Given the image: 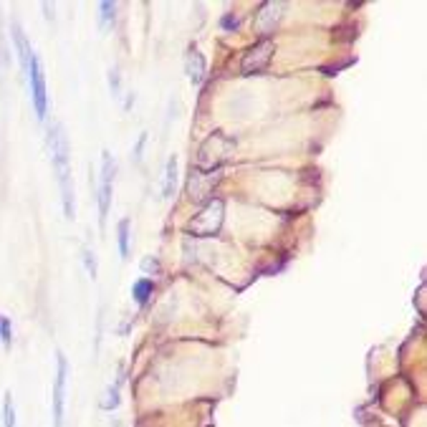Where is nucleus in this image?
<instances>
[{
  "instance_id": "1a4fd4ad",
  "label": "nucleus",
  "mask_w": 427,
  "mask_h": 427,
  "mask_svg": "<svg viewBox=\"0 0 427 427\" xmlns=\"http://www.w3.org/2000/svg\"><path fill=\"white\" fill-rule=\"evenodd\" d=\"M281 18H283V3L268 0V3H263V6L258 8V13H256V31L266 38V35H271L278 28Z\"/></svg>"
},
{
  "instance_id": "6e6552de",
  "label": "nucleus",
  "mask_w": 427,
  "mask_h": 427,
  "mask_svg": "<svg viewBox=\"0 0 427 427\" xmlns=\"http://www.w3.org/2000/svg\"><path fill=\"white\" fill-rule=\"evenodd\" d=\"M274 41H268V38H263V41H258L253 49H248V53L243 56V63H240V71H243L245 76H251V74H258V71H263L271 63V58H274Z\"/></svg>"
},
{
  "instance_id": "f3484780",
  "label": "nucleus",
  "mask_w": 427,
  "mask_h": 427,
  "mask_svg": "<svg viewBox=\"0 0 427 427\" xmlns=\"http://www.w3.org/2000/svg\"><path fill=\"white\" fill-rule=\"evenodd\" d=\"M99 10H101V28H109L114 23V18H117V3H109V0H104L101 6H99Z\"/></svg>"
},
{
  "instance_id": "9b49d317",
  "label": "nucleus",
  "mask_w": 427,
  "mask_h": 427,
  "mask_svg": "<svg viewBox=\"0 0 427 427\" xmlns=\"http://www.w3.org/2000/svg\"><path fill=\"white\" fill-rule=\"evenodd\" d=\"M13 31V43H15V51H18V56H21V66H23V74H28V66H31V58H33V49H31L28 38L23 33V28L18 23L10 26Z\"/></svg>"
},
{
  "instance_id": "a211bd4d",
  "label": "nucleus",
  "mask_w": 427,
  "mask_h": 427,
  "mask_svg": "<svg viewBox=\"0 0 427 427\" xmlns=\"http://www.w3.org/2000/svg\"><path fill=\"white\" fill-rule=\"evenodd\" d=\"M0 342L6 349H10V344H13V326H10V319L3 314H0Z\"/></svg>"
},
{
  "instance_id": "f03ea898",
  "label": "nucleus",
  "mask_w": 427,
  "mask_h": 427,
  "mask_svg": "<svg viewBox=\"0 0 427 427\" xmlns=\"http://www.w3.org/2000/svg\"><path fill=\"white\" fill-rule=\"evenodd\" d=\"M235 149V142L231 137H225L223 132H212L208 140L200 144L197 149V160H195V169H203V172H217L220 165H223L228 157Z\"/></svg>"
},
{
  "instance_id": "4468645a",
  "label": "nucleus",
  "mask_w": 427,
  "mask_h": 427,
  "mask_svg": "<svg viewBox=\"0 0 427 427\" xmlns=\"http://www.w3.org/2000/svg\"><path fill=\"white\" fill-rule=\"evenodd\" d=\"M99 407L101 410H117L119 407V382L112 387H106L104 397H101V402H99Z\"/></svg>"
},
{
  "instance_id": "9d476101",
  "label": "nucleus",
  "mask_w": 427,
  "mask_h": 427,
  "mask_svg": "<svg viewBox=\"0 0 427 427\" xmlns=\"http://www.w3.org/2000/svg\"><path fill=\"white\" fill-rule=\"evenodd\" d=\"M185 71H187V78L192 86H200L205 81V76H208V61H205V56L195 49V46H192V49L187 51V56H185Z\"/></svg>"
},
{
  "instance_id": "39448f33",
  "label": "nucleus",
  "mask_w": 427,
  "mask_h": 427,
  "mask_svg": "<svg viewBox=\"0 0 427 427\" xmlns=\"http://www.w3.org/2000/svg\"><path fill=\"white\" fill-rule=\"evenodd\" d=\"M66 377H69V362L61 351L56 354V379H53V397H51V407H53V427H63V417H66Z\"/></svg>"
},
{
  "instance_id": "4be33fe9",
  "label": "nucleus",
  "mask_w": 427,
  "mask_h": 427,
  "mask_svg": "<svg viewBox=\"0 0 427 427\" xmlns=\"http://www.w3.org/2000/svg\"><path fill=\"white\" fill-rule=\"evenodd\" d=\"M109 86H112L114 97H119V69L109 71Z\"/></svg>"
},
{
  "instance_id": "423d86ee",
  "label": "nucleus",
  "mask_w": 427,
  "mask_h": 427,
  "mask_svg": "<svg viewBox=\"0 0 427 427\" xmlns=\"http://www.w3.org/2000/svg\"><path fill=\"white\" fill-rule=\"evenodd\" d=\"M26 78H28L35 114H38V119H46V109H49V94H46V76H43L41 58L35 56V53H33V58H31V66H28V74H26Z\"/></svg>"
},
{
  "instance_id": "2eb2a0df",
  "label": "nucleus",
  "mask_w": 427,
  "mask_h": 427,
  "mask_svg": "<svg viewBox=\"0 0 427 427\" xmlns=\"http://www.w3.org/2000/svg\"><path fill=\"white\" fill-rule=\"evenodd\" d=\"M3 427H15V405L10 392H6L3 397Z\"/></svg>"
},
{
  "instance_id": "7ed1b4c3",
  "label": "nucleus",
  "mask_w": 427,
  "mask_h": 427,
  "mask_svg": "<svg viewBox=\"0 0 427 427\" xmlns=\"http://www.w3.org/2000/svg\"><path fill=\"white\" fill-rule=\"evenodd\" d=\"M223 220H225V203L220 197H212V200H208L203 205V210L185 225V231L190 235H195V238H210V235H215L223 228Z\"/></svg>"
},
{
  "instance_id": "f257e3e1",
  "label": "nucleus",
  "mask_w": 427,
  "mask_h": 427,
  "mask_svg": "<svg viewBox=\"0 0 427 427\" xmlns=\"http://www.w3.org/2000/svg\"><path fill=\"white\" fill-rule=\"evenodd\" d=\"M49 154H51V162H53V169H56L58 190H61L63 215L69 217V220H74L76 217V197H74V180H71V165H69L71 147L61 124H53L49 129Z\"/></svg>"
},
{
  "instance_id": "f8f14e48",
  "label": "nucleus",
  "mask_w": 427,
  "mask_h": 427,
  "mask_svg": "<svg viewBox=\"0 0 427 427\" xmlns=\"http://www.w3.org/2000/svg\"><path fill=\"white\" fill-rule=\"evenodd\" d=\"M175 187H177V157L172 154L167 160V167H165V180H162V197L169 200V197L175 195Z\"/></svg>"
},
{
  "instance_id": "6ab92c4d",
  "label": "nucleus",
  "mask_w": 427,
  "mask_h": 427,
  "mask_svg": "<svg viewBox=\"0 0 427 427\" xmlns=\"http://www.w3.org/2000/svg\"><path fill=\"white\" fill-rule=\"evenodd\" d=\"M84 263H86V271H89V276H92V278H97V274H99L97 256H94V251H89V248H84Z\"/></svg>"
},
{
  "instance_id": "412c9836",
  "label": "nucleus",
  "mask_w": 427,
  "mask_h": 427,
  "mask_svg": "<svg viewBox=\"0 0 427 427\" xmlns=\"http://www.w3.org/2000/svg\"><path fill=\"white\" fill-rule=\"evenodd\" d=\"M220 26H223L225 31H235L240 26V18H238V15L228 13V15H223V18H220Z\"/></svg>"
},
{
  "instance_id": "ddd939ff",
  "label": "nucleus",
  "mask_w": 427,
  "mask_h": 427,
  "mask_svg": "<svg viewBox=\"0 0 427 427\" xmlns=\"http://www.w3.org/2000/svg\"><path fill=\"white\" fill-rule=\"evenodd\" d=\"M152 291H154V283L149 278H140L132 286V294H134V299H137V303H147Z\"/></svg>"
},
{
  "instance_id": "5701e85b",
  "label": "nucleus",
  "mask_w": 427,
  "mask_h": 427,
  "mask_svg": "<svg viewBox=\"0 0 427 427\" xmlns=\"http://www.w3.org/2000/svg\"><path fill=\"white\" fill-rule=\"evenodd\" d=\"M422 296H425V283H420V288H417V301H420V314H425V303H422Z\"/></svg>"
},
{
  "instance_id": "aec40b11",
  "label": "nucleus",
  "mask_w": 427,
  "mask_h": 427,
  "mask_svg": "<svg viewBox=\"0 0 427 427\" xmlns=\"http://www.w3.org/2000/svg\"><path fill=\"white\" fill-rule=\"evenodd\" d=\"M142 271H144V274H160V260L147 256V258L142 260Z\"/></svg>"
},
{
  "instance_id": "dca6fc26",
  "label": "nucleus",
  "mask_w": 427,
  "mask_h": 427,
  "mask_svg": "<svg viewBox=\"0 0 427 427\" xmlns=\"http://www.w3.org/2000/svg\"><path fill=\"white\" fill-rule=\"evenodd\" d=\"M117 233H119V253L122 258H126L129 256V220H119V225H117Z\"/></svg>"
},
{
  "instance_id": "0eeeda50",
  "label": "nucleus",
  "mask_w": 427,
  "mask_h": 427,
  "mask_svg": "<svg viewBox=\"0 0 427 427\" xmlns=\"http://www.w3.org/2000/svg\"><path fill=\"white\" fill-rule=\"evenodd\" d=\"M220 183V169L217 172H203V169H190L187 177V195L192 203L212 200V190Z\"/></svg>"
},
{
  "instance_id": "20e7f679",
  "label": "nucleus",
  "mask_w": 427,
  "mask_h": 427,
  "mask_svg": "<svg viewBox=\"0 0 427 427\" xmlns=\"http://www.w3.org/2000/svg\"><path fill=\"white\" fill-rule=\"evenodd\" d=\"M114 175H117V162L109 152H101V183H99V223H101V228L106 225V215L112 208Z\"/></svg>"
}]
</instances>
